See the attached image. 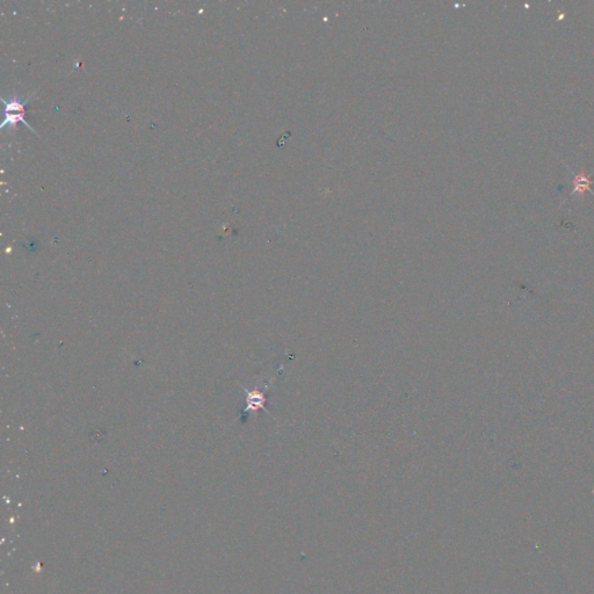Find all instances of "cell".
I'll use <instances>...</instances> for the list:
<instances>
[{"mask_svg": "<svg viewBox=\"0 0 594 594\" xmlns=\"http://www.w3.org/2000/svg\"><path fill=\"white\" fill-rule=\"evenodd\" d=\"M34 94L35 93H31L28 98H26L25 101H21L18 96H14L13 99L10 100V101H6V100L3 98L2 100L4 105H5V113H25V106Z\"/></svg>", "mask_w": 594, "mask_h": 594, "instance_id": "1", "label": "cell"}, {"mask_svg": "<svg viewBox=\"0 0 594 594\" xmlns=\"http://www.w3.org/2000/svg\"><path fill=\"white\" fill-rule=\"evenodd\" d=\"M25 114L26 113H5V119H4L2 124H0V127L5 128L6 126H9V127L14 128L15 124L19 123V122H22V123H25L31 131L35 132L33 127H30V124L25 120Z\"/></svg>", "mask_w": 594, "mask_h": 594, "instance_id": "2", "label": "cell"}, {"mask_svg": "<svg viewBox=\"0 0 594 594\" xmlns=\"http://www.w3.org/2000/svg\"><path fill=\"white\" fill-rule=\"evenodd\" d=\"M591 180L588 176H586L585 173H581L576 176L575 180V192L584 193L585 191H591Z\"/></svg>", "mask_w": 594, "mask_h": 594, "instance_id": "3", "label": "cell"}]
</instances>
